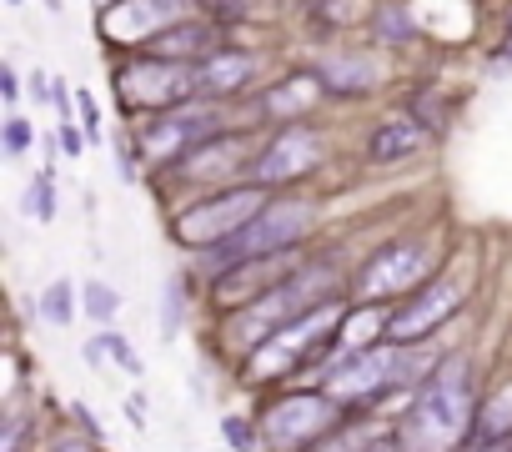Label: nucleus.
Segmentation results:
<instances>
[{"label":"nucleus","instance_id":"obj_1","mask_svg":"<svg viewBox=\"0 0 512 452\" xmlns=\"http://www.w3.org/2000/svg\"><path fill=\"white\" fill-rule=\"evenodd\" d=\"M467 422H477L472 412V377L462 357H447L407 402V417L397 427V447L402 452H452L467 432Z\"/></svg>","mask_w":512,"mask_h":452},{"label":"nucleus","instance_id":"obj_2","mask_svg":"<svg viewBox=\"0 0 512 452\" xmlns=\"http://www.w3.org/2000/svg\"><path fill=\"white\" fill-rule=\"evenodd\" d=\"M272 206V186H256V181H241V186H226L196 206H186L176 221H171V237L191 252H216L221 242H231L246 221H256Z\"/></svg>","mask_w":512,"mask_h":452},{"label":"nucleus","instance_id":"obj_3","mask_svg":"<svg viewBox=\"0 0 512 452\" xmlns=\"http://www.w3.org/2000/svg\"><path fill=\"white\" fill-rule=\"evenodd\" d=\"M111 91H116V106L126 116H166L196 96V66L136 56V61H121L111 71Z\"/></svg>","mask_w":512,"mask_h":452},{"label":"nucleus","instance_id":"obj_4","mask_svg":"<svg viewBox=\"0 0 512 452\" xmlns=\"http://www.w3.org/2000/svg\"><path fill=\"white\" fill-rule=\"evenodd\" d=\"M317 211L307 201H272L256 221H246L231 242H221L211 257V267H236V262H251V257H277V252H292L297 242H307Z\"/></svg>","mask_w":512,"mask_h":452},{"label":"nucleus","instance_id":"obj_5","mask_svg":"<svg viewBox=\"0 0 512 452\" xmlns=\"http://www.w3.org/2000/svg\"><path fill=\"white\" fill-rule=\"evenodd\" d=\"M342 307L337 302H322V307H312V312H302L297 322H287L282 332H272L262 347L251 352V382H267V377H277V372H292V367H302L327 337H342Z\"/></svg>","mask_w":512,"mask_h":452},{"label":"nucleus","instance_id":"obj_6","mask_svg":"<svg viewBox=\"0 0 512 452\" xmlns=\"http://www.w3.org/2000/svg\"><path fill=\"white\" fill-rule=\"evenodd\" d=\"M176 21H191V0H106L96 16V31L101 41L136 51V46H151Z\"/></svg>","mask_w":512,"mask_h":452},{"label":"nucleus","instance_id":"obj_7","mask_svg":"<svg viewBox=\"0 0 512 452\" xmlns=\"http://www.w3.org/2000/svg\"><path fill=\"white\" fill-rule=\"evenodd\" d=\"M337 417H342V402L332 392H292L262 412V437L277 452H292V447L317 442L327 427H337Z\"/></svg>","mask_w":512,"mask_h":452},{"label":"nucleus","instance_id":"obj_8","mask_svg":"<svg viewBox=\"0 0 512 452\" xmlns=\"http://www.w3.org/2000/svg\"><path fill=\"white\" fill-rule=\"evenodd\" d=\"M317 166H322V136H317L312 126L292 121V126H282L262 151H256L251 181H256V186H292V181H302V176L317 171Z\"/></svg>","mask_w":512,"mask_h":452},{"label":"nucleus","instance_id":"obj_9","mask_svg":"<svg viewBox=\"0 0 512 452\" xmlns=\"http://www.w3.org/2000/svg\"><path fill=\"white\" fill-rule=\"evenodd\" d=\"M206 121H221V111H216V106H201V111H196V106H176V111L146 121V126H141V156L156 161V166L181 161V156L196 151L201 141L221 136V126H206Z\"/></svg>","mask_w":512,"mask_h":452},{"label":"nucleus","instance_id":"obj_10","mask_svg":"<svg viewBox=\"0 0 512 452\" xmlns=\"http://www.w3.org/2000/svg\"><path fill=\"white\" fill-rule=\"evenodd\" d=\"M457 302H462V282H452V277H437V282L417 287V292L402 297V307L392 312L387 342H392V347H412V342L432 337V332L457 312Z\"/></svg>","mask_w":512,"mask_h":452},{"label":"nucleus","instance_id":"obj_11","mask_svg":"<svg viewBox=\"0 0 512 452\" xmlns=\"http://www.w3.org/2000/svg\"><path fill=\"white\" fill-rule=\"evenodd\" d=\"M422 272H427V252H422L417 242H387L382 252L367 257V267L357 272L352 292H357V302L402 297V292H412V287L422 282Z\"/></svg>","mask_w":512,"mask_h":452},{"label":"nucleus","instance_id":"obj_12","mask_svg":"<svg viewBox=\"0 0 512 452\" xmlns=\"http://www.w3.org/2000/svg\"><path fill=\"white\" fill-rule=\"evenodd\" d=\"M392 367H397L392 347H357L352 357L322 372V392H332L337 402H372L377 392L392 387Z\"/></svg>","mask_w":512,"mask_h":452},{"label":"nucleus","instance_id":"obj_13","mask_svg":"<svg viewBox=\"0 0 512 452\" xmlns=\"http://www.w3.org/2000/svg\"><path fill=\"white\" fill-rule=\"evenodd\" d=\"M292 277V262L277 252V257H251V262H236V267H221V282L211 287V297L221 302V307H251L256 297H267V292H277L282 282Z\"/></svg>","mask_w":512,"mask_h":452},{"label":"nucleus","instance_id":"obj_14","mask_svg":"<svg viewBox=\"0 0 512 452\" xmlns=\"http://www.w3.org/2000/svg\"><path fill=\"white\" fill-rule=\"evenodd\" d=\"M256 76H262V61H256L251 51L216 46L206 61H196V96L221 101V96H236V91L256 86Z\"/></svg>","mask_w":512,"mask_h":452},{"label":"nucleus","instance_id":"obj_15","mask_svg":"<svg viewBox=\"0 0 512 452\" xmlns=\"http://www.w3.org/2000/svg\"><path fill=\"white\" fill-rule=\"evenodd\" d=\"M216 46H221V31H216L211 21H176V26H166V31H161V36L146 46V56L196 66V61H206Z\"/></svg>","mask_w":512,"mask_h":452},{"label":"nucleus","instance_id":"obj_16","mask_svg":"<svg viewBox=\"0 0 512 452\" xmlns=\"http://www.w3.org/2000/svg\"><path fill=\"white\" fill-rule=\"evenodd\" d=\"M322 91H327V81H322L317 71H292L287 81H277V86L262 96V111L277 116V121H307L312 106L322 101Z\"/></svg>","mask_w":512,"mask_h":452},{"label":"nucleus","instance_id":"obj_17","mask_svg":"<svg viewBox=\"0 0 512 452\" xmlns=\"http://www.w3.org/2000/svg\"><path fill=\"white\" fill-rule=\"evenodd\" d=\"M417 146H422V126H417L412 116H392V121H382V126L372 131L367 161H372V166H392V161L412 156Z\"/></svg>","mask_w":512,"mask_h":452},{"label":"nucleus","instance_id":"obj_18","mask_svg":"<svg viewBox=\"0 0 512 452\" xmlns=\"http://www.w3.org/2000/svg\"><path fill=\"white\" fill-rule=\"evenodd\" d=\"M241 161V136H231V131H221V136H211V141H201L196 151H186L181 156V176H226L231 166Z\"/></svg>","mask_w":512,"mask_h":452},{"label":"nucleus","instance_id":"obj_19","mask_svg":"<svg viewBox=\"0 0 512 452\" xmlns=\"http://www.w3.org/2000/svg\"><path fill=\"white\" fill-rule=\"evenodd\" d=\"M477 442H507L512 437V382H502L482 407H477Z\"/></svg>","mask_w":512,"mask_h":452},{"label":"nucleus","instance_id":"obj_20","mask_svg":"<svg viewBox=\"0 0 512 452\" xmlns=\"http://www.w3.org/2000/svg\"><path fill=\"white\" fill-rule=\"evenodd\" d=\"M387 322H392V317H382L377 302H362L357 312H347V322H342V342H347V347H367L372 337H387Z\"/></svg>","mask_w":512,"mask_h":452},{"label":"nucleus","instance_id":"obj_21","mask_svg":"<svg viewBox=\"0 0 512 452\" xmlns=\"http://www.w3.org/2000/svg\"><path fill=\"white\" fill-rule=\"evenodd\" d=\"M317 76L327 81V91H342V96H357V91H367V86H372V81H367L372 71H367L362 61H322V66H317Z\"/></svg>","mask_w":512,"mask_h":452},{"label":"nucleus","instance_id":"obj_22","mask_svg":"<svg viewBox=\"0 0 512 452\" xmlns=\"http://www.w3.org/2000/svg\"><path fill=\"white\" fill-rule=\"evenodd\" d=\"M317 21H322V31H342V26H362L367 16H372V6L367 0H317Z\"/></svg>","mask_w":512,"mask_h":452},{"label":"nucleus","instance_id":"obj_23","mask_svg":"<svg viewBox=\"0 0 512 452\" xmlns=\"http://www.w3.org/2000/svg\"><path fill=\"white\" fill-rule=\"evenodd\" d=\"M41 317H46L51 327H66V322H71V282H51V287H46Z\"/></svg>","mask_w":512,"mask_h":452},{"label":"nucleus","instance_id":"obj_24","mask_svg":"<svg viewBox=\"0 0 512 452\" xmlns=\"http://www.w3.org/2000/svg\"><path fill=\"white\" fill-rule=\"evenodd\" d=\"M81 302H86V312H91L96 322H111V317H116V307H121V302H116V292H111L106 282H81Z\"/></svg>","mask_w":512,"mask_h":452},{"label":"nucleus","instance_id":"obj_25","mask_svg":"<svg viewBox=\"0 0 512 452\" xmlns=\"http://www.w3.org/2000/svg\"><path fill=\"white\" fill-rule=\"evenodd\" d=\"M26 216H36V221H51L56 216V186H51V176H41V181H31V191H26V206H21Z\"/></svg>","mask_w":512,"mask_h":452},{"label":"nucleus","instance_id":"obj_26","mask_svg":"<svg viewBox=\"0 0 512 452\" xmlns=\"http://www.w3.org/2000/svg\"><path fill=\"white\" fill-rule=\"evenodd\" d=\"M221 437H226L231 452H251L256 447V427L246 417H221Z\"/></svg>","mask_w":512,"mask_h":452},{"label":"nucleus","instance_id":"obj_27","mask_svg":"<svg viewBox=\"0 0 512 452\" xmlns=\"http://www.w3.org/2000/svg\"><path fill=\"white\" fill-rule=\"evenodd\" d=\"M106 342H111V357H116V362H121V367L131 372V377H141V372H146V362L136 357V347H131L126 337H106Z\"/></svg>","mask_w":512,"mask_h":452},{"label":"nucleus","instance_id":"obj_28","mask_svg":"<svg viewBox=\"0 0 512 452\" xmlns=\"http://www.w3.org/2000/svg\"><path fill=\"white\" fill-rule=\"evenodd\" d=\"M26 146H31V126H26L21 116H11V121H6V151H11V156H21Z\"/></svg>","mask_w":512,"mask_h":452},{"label":"nucleus","instance_id":"obj_29","mask_svg":"<svg viewBox=\"0 0 512 452\" xmlns=\"http://www.w3.org/2000/svg\"><path fill=\"white\" fill-rule=\"evenodd\" d=\"M362 447H367V442H362L357 432H347V437H332V442H327V447H317V452H362Z\"/></svg>","mask_w":512,"mask_h":452},{"label":"nucleus","instance_id":"obj_30","mask_svg":"<svg viewBox=\"0 0 512 452\" xmlns=\"http://www.w3.org/2000/svg\"><path fill=\"white\" fill-rule=\"evenodd\" d=\"M76 106H81V121H86V131H96V101L81 91V96H76Z\"/></svg>","mask_w":512,"mask_h":452},{"label":"nucleus","instance_id":"obj_31","mask_svg":"<svg viewBox=\"0 0 512 452\" xmlns=\"http://www.w3.org/2000/svg\"><path fill=\"white\" fill-rule=\"evenodd\" d=\"M61 146H66L71 156H81V146H86V141H81V131H76V126H61Z\"/></svg>","mask_w":512,"mask_h":452},{"label":"nucleus","instance_id":"obj_32","mask_svg":"<svg viewBox=\"0 0 512 452\" xmlns=\"http://www.w3.org/2000/svg\"><path fill=\"white\" fill-rule=\"evenodd\" d=\"M0 91H6V101H16V96H21V81H16V71H11V66L0 71Z\"/></svg>","mask_w":512,"mask_h":452},{"label":"nucleus","instance_id":"obj_33","mask_svg":"<svg viewBox=\"0 0 512 452\" xmlns=\"http://www.w3.org/2000/svg\"><path fill=\"white\" fill-rule=\"evenodd\" d=\"M362 452H397V437H377L372 447H362Z\"/></svg>","mask_w":512,"mask_h":452},{"label":"nucleus","instance_id":"obj_34","mask_svg":"<svg viewBox=\"0 0 512 452\" xmlns=\"http://www.w3.org/2000/svg\"><path fill=\"white\" fill-rule=\"evenodd\" d=\"M472 452H507V442H477Z\"/></svg>","mask_w":512,"mask_h":452},{"label":"nucleus","instance_id":"obj_35","mask_svg":"<svg viewBox=\"0 0 512 452\" xmlns=\"http://www.w3.org/2000/svg\"><path fill=\"white\" fill-rule=\"evenodd\" d=\"M61 452H91V447H61Z\"/></svg>","mask_w":512,"mask_h":452},{"label":"nucleus","instance_id":"obj_36","mask_svg":"<svg viewBox=\"0 0 512 452\" xmlns=\"http://www.w3.org/2000/svg\"><path fill=\"white\" fill-rule=\"evenodd\" d=\"M11 6H21V0H11Z\"/></svg>","mask_w":512,"mask_h":452}]
</instances>
